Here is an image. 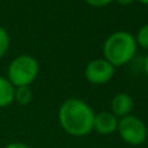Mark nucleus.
Instances as JSON below:
<instances>
[{"instance_id":"obj_3","label":"nucleus","mask_w":148,"mask_h":148,"mask_svg":"<svg viewBox=\"0 0 148 148\" xmlns=\"http://www.w3.org/2000/svg\"><path fill=\"white\" fill-rule=\"evenodd\" d=\"M39 72V64L36 58L30 55H18L8 67V79L14 88L30 87Z\"/></svg>"},{"instance_id":"obj_13","label":"nucleus","mask_w":148,"mask_h":148,"mask_svg":"<svg viewBox=\"0 0 148 148\" xmlns=\"http://www.w3.org/2000/svg\"><path fill=\"white\" fill-rule=\"evenodd\" d=\"M5 148H32V147H29V145H28V144H25V143L13 142V143H9V144L7 145Z\"/></svg>"},{"instance_id":"obj_10","label":"nucleus","mask_w":148,"mask_h":148,"mask_svg":"<svg viewBox=\"0 0 148 148\" xmlns=\"http://www.w3.org/2000/svg\"><path fill=\"white\" fill-rule=\"evenodd\" d=\"M135 41H136V45L139 46V47L144 49V50H148V24L143 25L142 28L138 30Z\"/></svg>"},{"instance_id":"obj_11","label":"nucleus","mask_w":148,"mask_h":148,"mask_svg":"<svg viewBox=\"0 0 148 148\" xmlns=\"http://www.w3.org/2000/svg\"><path fill=\"white\" fill-rule=\"evenodd\" d=\"M9 45H11V39H9L8 32L0 26V58H3L7 54Z\"/></svg>"},{"instance_id":"obj_6","label":"nucleus","mask_w":148,"mask_h":148,"mask_svg":"<svg viewBox=\"0 0 148 148\" xmlns=\"http://www.w3.org/2000/svg\"><path fill=\"white\" fill-rule=\"evenodd\" d=\"M118 118L112 112H101L95 114L93 121V130L100 135H110L117 131Z\"/></svg>"},{"instance_id":"obj_5","label":"nucleus","mask_w":148,"mask_h":148,"mask_svg":"<svg viewBox=\"0 0 148 148\" xmlns=\"http://www.w3.org/2000/svg\"><path fill=\"white\" fill-rule=\"evenodd\" d=\"M114 72L115 67L110 64L106 59H93L85 67V79L90 84L102 85V84H106L108 81L112 80Z\"/></svg>"},{"instance_id":"obj_4","label":"nucleus","mask_w":148,"mask_h":148,"mask_svg":"<svg viewBox=\"0 0 148 148\" xmlns=\"http://www.w3.org/2000/svg\"><path fill=\"white\" fill-rule=\"evenodd\" d=\"M119 136L125 143L130 145H140L147 139V126L140 118L136 115H126L118 121V129Z\"/></svg>"},{"instance_id":"obj_14","label":"nucleus","mask_w":148,"mask_h":148,"mask_svg":"<svg viewBox=\"0 0 148 148\" xmlns=\"http://www.w3.org/2000/svg\"><path fill=\"white\" fill-rule=\"evenodd\" d=\"M114 1H117L119 5H130L134 3V0H114Z\"/></svg>"},{"instance_id":"obj_16","label":"nucleus","mask_w":148,"mask_h":148,"mask_svg":"<svg viewBox=\"0 0 148 148\" xmlns=\"http://www.w3.org/2000/svg\"><path fill=\"white\" fill-rule=\"evenodd\" d=\"M139 3H142V4H144V5H148V0H138Z\"/></svg>"},{"instance_id":"obj_8","label":"nucleus","mask_w":148,"mask_h":148,"mask_svg":"<svg viewBox=\"0 0 148 148\" xmlns=\"http://www.w3.org/2000/svg\"><path fill=\"white\" fill-rule=\"evenodd\" d=\"M14 87L7 77L0 76V108H7L13 102Z\"/></svg>"},{"instance_id":"obj_15","label":"nucleus","mask_w":148,"mask_h":148,"mask_svg":"<svg viewBox=\"0 0 148 148\" xmlns=\"http://www.w3.org/2000/svg\"><path fill=\"white\" fill-rule=\"evenodd\" d=\"M143 67H144V73H145V76H147V79H148V55L145 56V59H144Z\"/></svg>"},{"instance_id":"obj_9","label":"nucleus","mask_w":148,"mask_h":148,"mask_svg":"<svg viewBox=\"0 0 148 148\" xmlns=\"http://www.w3.org/2000/svg\"><path fill=\"white\" fill-rule=\"evenodd\" d=\"M33 101V92L30 87H17L14 88L13 102H17L21 106H26Z\"/></svg>"},{"instance_id":"obj_7","label":"nucleus","mask_w":148,"mask_h":148,"mask_svg":"<svg viewBox=\"0 0 148 148\" xmlns=\"http://www.w3.org/2000/svg\"><path fill=\"white\" fill-rule=\"evenodd\" d=\"M112 113L117 118H123L126 115H129L134 106V101H132L131 96L127 93H117L114 97L112 98Z\"/></svg>"},{"instance_id":"obj_1","label":"nucleus","mask_w":148,"mask_h":148,"mask_svg":"<svg viewBox=\"0 0 148 148\" xmlns=\"http://www.w3.org/2000/svg\"><path fill=\"white\" fill-rule=\"evenodd\" d=\"M58 119L60 127L68 135L85 136L93 130L95 112L85 101L68 98L59 108Z\"/></svg>"},{"instance_id":"obj_2","label":"nucleus","mask_w":148,"mask_h":148,"mask_svg":"<svg viewBox=\"0 0 148 148\" xmlns=\"http://www.w3.org/2000/svg\"><path fill=\"white\" fill-rule=\"evenodd\" d=\"M136 49V41L131 33L125 30L114 32L103 42V59L114 67H122L134 59Z\"/></svg>"},{"instance_id":"obj_12","label":"nucleus","mask_w":148,"mask_h":148,"mask_svg":"<svg viewBox=\"0 0 148 148\" xmlns=\"http://www.w3.org/2000/svg\"><path fill=\"white\" fill-rule=\"evenodd\" d=\"M87 4H89L90 7H96V8H102V7L109 5L112 1L114 0H84Z\"/></svg>"}]
</instances>
